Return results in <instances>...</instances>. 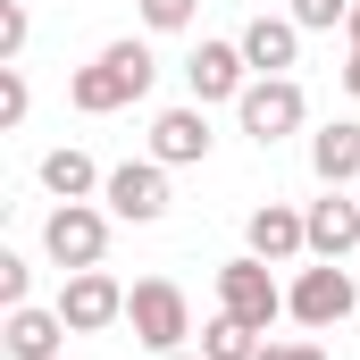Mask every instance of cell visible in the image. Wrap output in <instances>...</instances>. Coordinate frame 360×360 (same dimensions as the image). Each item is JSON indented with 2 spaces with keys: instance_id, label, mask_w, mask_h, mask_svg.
I'll return each instance as SVG.
<instances>
[{
  "instance_id": "cell-1",
  "label": "cell",
  "mask_w": 360,
  "mask_h": 360,
  "mask_svg": "<svg viewBox=\"0 0 360 360\" xmlns=\"http://www.w3.org/2000/svg\"><path fill=\"white\" fill-rule=\"evenodd\" d=\"M151 84H160V59H151V42H134V34H126V42H109L92 68L68 76V101H76L84 117H109V109H134Z\"/></svg>"
},
{
  "instance_id": "cell-2",
  "label": "cell",
  "mask_w": 360,
  "mask_h": 360,
  "mask_svg": "<svg viewBox=\"0 0 360 360\" xmlns=\"http://www.w3.org/2000/svg\"><path fill=\"white\" fill-rule=\"evenodd\" d=\"M126 327H134V344L143 352H184V335H193V302H184L176 276H143V285H126Z\"/></svg>"
},
{
  "instance_id": "cell-3",
  "label": "cell",
  "mask_w": 360,
  "mask_h": 360,
  "mask_svg": "<svg viewBox=\"0 0 360 360\" xmlns=\"http://www.w3.org/2000/svg\"><path fill=\"white\" fill-rule=\"evenodd\" d=\"M360 310V285L344 260H319V269H302L293 285H285V319H302L310 335H327V327H344Z\"/></svg>"
},
{
  "instance_id": "cell-4",
  "label": "cell",
  "mask_w": 360,
  "mask_h": 360,
  "mask_svg": "<svg viewBox=\"0 0 360 360\" xmlns=\"http://www.w3.org/2000/svg\"><path fill=\"white\" fill-rule=\"evenodd\" d=\"M42 252H51V269H59V276L101 269V252H109V210H92V201H59V210L42 218Z\"/></svg>"
},
{
  "instance_id": "cell-5",
  "label": "cell",
  "mask_w": 360,
  "mask_h": 360,
  "mask_svg": "<svg viewBox=\"0 0 360 360\" xmlns=\"http://www.w3.org/2000/svg\"><path fill=\"white\" fill-rule=\"evenodd\" d=\"M218 310H226V319H243V327H260V335L285 319V285L269 276L260 252H243V260H226V269H218Z\"/></svg>"
},
{
  "instance_id": "cell-6",
  "label": "cell",
  "mask_w": 360,
  "mask_h": 360,
  "mask_svg": "<svg viewBox=\"0 0 360 360\" xmlns=\"http://www.w3.org/2000/svg\"><path fill=\"white\" fill-rule=\"evenodd\" d=\"M235 117H243V134L269 151V143H285V134H302L310 101H302V84H293V76H252V84H243V101H235Z\"/></svg>"
},
{
  "instance_id": "cell-7",
  "label": "cell",
  "mask_w": 360,
  "mask_h": 360,
  "mask_svg": "<svg viewBox=\"0 0 360 360\" xmlns=\"http://www.w3.org/2000/svg\"><path fill=\"white\" fill-rule=\"evenodd\" d=\"M76 335H101V327H126V285L109 269H76V276H59V302H51Z\"/></svg>"
},
{
  "instance_id": "cell-8",
  "label": "cell",
  "mask_w": 360,
  "mask_h": 360,
  "mask_svg": "<svg viewBox=\"0 0 360 360\" xmlns=\"http://www.w3.org/2000/svg\"><path fill=\"white\" fill-rule=\"evenodd\" d=\"M101 201H109V218H126V226H160V218H168V168H160V160H126V168H109Z\"/></svg>"
},
{
  "instance_id": "cell-9",
  "label": "cell",
  "mask_w": 360,
  "mask_h": 360,
  "mask_svg": "<svg viewBox=\"0 0 360 360\" xmlns=\"http://www.w3.org/2000/svg\"><path fill=\"white\" fill-rule=\"evenodd\" d=\"M252 84V59H243V42H193V59H184V92L210 109V101H243Z\"/></svg>"
},
{
  "instance_id": "cell-10",
  "label": "cell",
  "mask_w": 360,
  "mask_h": 360,
  "mask_svg": "<svg viewBox=\"0 0 360 360\" xmlns=\"http://www.w3.org/2000/svg\"><path fill=\"white\" fill-rule=\"evenodd\" d=\"M151 160H160V168H201V160H210V117H201V101L151 117Z\"/></svg>"
},
{
  "instance_id": "cell-11",
  "label": "cell",
  "mask_w": 360,
  "mask_h": 360,
  "mask_svg": "<svg viewBox=\"0 0 360 360\" xmlns=\"http://www.w3.org/2000/svg\"><path fill=\"white\" fill-rule=\"evenodd\" d=\"M302 218H310V252L319 260H352L360 252V201H344V184H327V201H310Z\"/></svg>"
},
{
  "instance_id": "cell-12",
  "label": "cell",
  "mask_w": 360,
  "mask_h": 360,
  "mask_svg": "<svg viewBox=\"0 0 360 360\" xmlns=\"http://www.w3.org/2000/svg\"><path fill=\"white\" fill-rule=\"evenodd\" d=\"M243 243H252V252H260V260H293V252H310V218H302V210H285V201H260V210H252V218H243Z\"/></svg>"
},
{
  "instance_id": "cell-13",
  "label": "cell",
  "mask_w": 360,
  "mask_h": 360,
  "mask_svg": "<svg viewBox=\"0 0 360 360\" xmlns=\"http://www.w3.org/2000/svg\"><path fill=\"white\" fill-rule=\"evenodd\" d=\"M235 42H243L252 76H293V59H302V25H293V17H252Z\"/></svg>"
},
{
  "instance_id": "cell-14",
  "label": "cell",
  "mask_w": 360,
  "mask_h": 360,
  "mask_svg": "<svg viewBox=\"0 0 360 360\" xmlns=\"http://www.w3.org/2000/svg\"><path fill=\"white\" fill-rule=\"evenodd\" d=\"M76 327L59 319V310H8V327H0V344H8V360H59V344H68Z\"/></svg>"
},
{
  "instance_id": "cell-15",
  "label": "cell",
  "mask_w": 360,
  "mask_h": 360,
  "mask_svg": "<svg viewBox=\"0 0 360 360\" xmlns=\"http://www.w3.org/2000/svg\"><path fill=\"white\" fill-rule=\"evenodd\" d=\"M310 168H319V184H352L360 176V117H327L310 134Z\"/></svg>"
},
{
  "instance_id": "cell-16",
  "label": "cell",
  "mask_w": 360,
  "mask_h": 360,
  "mask_svg": "<svg viewBox=\"0 0 360 360\" xmlns=\"http://www.w3.org/2000/svg\"><path fill=\"white\" fill-rule=\"evenodd\" d=\"M42 184H51V193H59V201H92V193H101V168H92L84 151H42Z\"/></svg>"
},
{
  "instance_id": "cell-17",
  "label": "cell",
  "mask_w": 360,
  "mask_h": 360,
  "mask_svg": "<svg viewBox=\"0 0 360 360\" xmlns=\"http://www.w3.org/2000/svg\"><path fill=\"white\" fill-rule=\"evenodd\" d=\"M201 360H260V327H243V319H210L201 327Z\"/></svg>"
},
{
  "instance_id": "cell-18",
  "label": "cell",
  "mask_w": 360,
  "mask_h": 360,
  "mask_svg": "<svg viewBox=\"0 0 360 360\" xmlns=\"http://www.w3.org/2000/svg\"><path fill=\"white\" fill-rule=\"evenodd\" d=\"M25 42H34L25 0H0V68H17V59H25Z\"/></svg>"
},
{
  "instance_id": "cell-19",
  "label": "cell",
  "mask_w": 360,
  "mask_h": 360,
  "mask_svg": "<svg viewBox=\"0 0 360 360\" xmlns=\"http://www.w3.org/2000/svg\"><path fill=\"white\" fill-rule=\"evenodd\" d=\"M285 17H293L302 34H335V25H352V0H293Z\"/></svg>"
},
{
  "instance_id": "cell-20",
  "label": "cell",
  "mask_w": 360,
  "mask_h": 360,
  "mask_svg": "<svg viewBox=\"0 0 360 360\" xmlns=\"http://www.w3.org/2000/svg\"><path fill=\"white\" fill-rule=\"evenodd\" d=\"M193 17H201V0H143V25L151 34H184Z\"/></svg>"
},
{
  "instance_id": "cell-21",
  "label": "cell",
  "mask_w": 360,
  "mask_h": 360,
  "mask_svg": "<svg viewBox=\"0 0 360 360\" xmlns=\"http://www.w3.org/2000/svg\"><path fill=\"white\" fill-rule=\"evenodd\" d=\"M34 92H25V68H0V126H25Z\"/></svg>"
},
{
  "instance_id": "cell-22",
  "label": "cell",
  "mask_w": 360,
  "mask_h": 360,
  "mask_svg": "<svg viewBox=\"0 0 360 360\" xmlns=\"http://www.w3.org/2000/svg\"><path fill=\"white\" fill-rule=\"evenodd\" d=\"M0 302H8V310H25V302H34V269H25L17 252H0Z\"/></svg>"
},
{
  "instance_id": "cell-23",
  "label": "cell",
  "mask_w": 360,
  "mask_h": 360,
  "mask_svg": "<svg viewBox=\"0 0 360 360\" xmlns=\"http://www.w3.org/2000/svg\"><path fill=\"white\" fill-rule=\"evenodd\" d=\"M260 360H327V344H310V335H285V344H260Z\"/></svg>"
},
{
  "instance_id": "cell-24",
  "label": "cell",
  "mask_w": 360,
  "mask_h": 360,
  "mask_svg": "<svg viewBox=\"0 0 360 360\" xmlns=\"http://www.w3.org/2000/svg\"><path fill=\"white\" fill-rule=\"evenodd\" d=\"M344 92L360 101V42H352V59H344Z\"/></svg>"
},
{
  "instance_id": "cell-25",
  "label": "cell",
  "mask_w": 360,
  "mask_h": 360,
  "mask_svg": "<svg viewBox=\"0 0 360 360\" xmlns=\"http://www.w3.org/2000/svg\"><path fill=\"white\" fill-rule=\"evenodd\" d=\"M168 360H201V352H168Z\"/></svg>"
}]
</instances>
